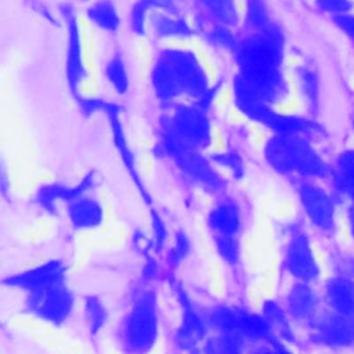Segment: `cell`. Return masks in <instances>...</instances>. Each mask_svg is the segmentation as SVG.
Segmentation results:
<instances>
[{
	"label": "cell",
	"instance_id": "cell-1",
	"mask_svg": "<svg viewBox=\"0 0 354 354\" xmlns=\"http://www.w3.org/2000/svg\"><path fill=\"white\" fill-rule=\"evenodd\" d=\"M285 43L283 29L275 21L263 29H239L230 55L234 66L230 79L232 104L248 122L257 126L289 95Z\"/></svg>",
	"mask_w": 354,
	"mask_h": 354
},
{
	"label": "cell",
	"instance_id": "cell-2",
	"mask_svg": "<svg viewBox=\"0 0 354 354\" xmlns=\"http://www.w3.org/2000/svg\"><path fill=\"white\" fill-rule=\"evenodd\" d=\"M148 82L155 100L166 109L191 101L213 106L220 88L202 57L185 43H165L153 53Z\"/></svg>",
	"mask_w": 354,
	"mask_h": 354
},
{
	"label": "cell",
	"instance_id": "cell-3",
	"mask_svg": "<svg viewBox=\"0 0 354 354\" xmlns=\"http://www.w3.org/2000/svg\"><path fill=\"white\" fill-rule=\"evenodd\" d=\"M261 153L270 169L286 177L317 180L330 176V166L304 134L270 133Z\"/></svg>",
	"mask_w": 354,
	"mask_h": 354
},
{
	"label": "cell",
	"instance_id": "cell-4",
	"mask_svg": "<svg viewBox=\"0 0 354 354\" xmlns=\"http://www.w3.org/2000/svg\"><path fill=\"white\" fill-rule=\"evenodd\" d=\"M212 108L199 101L177 104L163 118L162 140L165 156L178 151H207L213 141Z\"/></svg>",
	"mask_w": 354,
	"mask_h": 354
},
{
	"label": "cell",
	"instance_id": "cell-5",
	"mask_svg": "<svg viewBox=\"0 0 354 354\" xmlns=\"http://www.w3.org/2000/svg\"><path fill=\"white\" fill-rule=\"evenodd\" d=\"M206 228L220 260L230 267L241 263L245 217L241 203L231 195L220 194L206 213Z\"/></svg>",
	"mask_w": 354,
	"mask_h": 354
},
{
	"label": "cell",
	"instance_id": "cell-6",
	"mask_svg": "<svg viewBox=\"0 0 354 354\" xmlns=\"http://www.w3.org/2000/svg\"><path fill=\"white\" fill-rule=\"evenodd\" d=\"M116 335L124 351L145 353L156 346L160 335V318L153 290L145 288L136 295L119 321Z\"/></svg>",
	"mask_w": 354,
	"mask_h": 354
},
{
	"label": "cell",
	"instance_id": "cell-7",
	"mask_svg": "<svg viewBox=\"0 0 354 354\" xmlns=\"http://www.w3.org/2000/svg\"><path fill=\"white\" fill-rule=\"evenodd\" d=\"M76 304L72 288L68 281H64L47 289L25 295L24 311L46 325L59 328L72 318Z\"/></svg>",
	"mask_w": 354,
	"mask_h": 354
},
{
	"label": "cell",
	"instance_id": "cell-8",
	"mask_svg": "<svg viewBox=\"0 0 354 354\" xmlns=\"http://www.w3.org/2000/svg\"><path fill=\"white\" fill-rule=\"evenodd\" d=\"M59 15L65 28V79L71 94L77 100L84 94L83 88L88 79L80 22L72 4H62Z\"/></svg>",
	"mask_w": 354,
	"mask_h": 354
},
{
	"label": "cell",
	"instance_id": "cell-9",
	"mask_svg": "<svg viewBox=\"0 0 354 354\" xmlns=\"http://www.w3.org/2000/svg\"><path fill=\"white\" fill-rule=\"evenodd\" d=\"M282 267L295 281L308 283L318 281L321 268L311 242L303 231L290 232L282 250Z\"/></svg>",
	"mask_w": 354,
	"mask_h": 354
},
{
	"label": "cell",
	"instance_id": "cell-10",
	"mask_svg": "<svg viewBox=\"0 0 354 354\" xmlns=\"http://www.w3.org/2000/svg\"><path fill=\"white\" fill-rule=\"evenodd\" d=\"M296 194L308 221L324 234L336 230L335 202L332 196L313 180H299Z\"/></svg>",
	"mask_w": 354,
	"mask_h": 354
},
{
	"label": "cell",
	"instance_id": "cell-11",
	"mask_svg": "<svg viewBox=\"0 0 354 354\" xmlns=\"http://www.w3.org/2000/svg\"><path fill=\"white\" fill-rule=\"evenodd\" d=\"M64 281H68V264L64 260L51 259L7 275L3 279V283L8 289L28 295L47 289Z\"/></svg>",
	"mask_w": 354,
	"mask_h": 354
},
{
	"label": "cell",
	"instance_id": "cell-12",
	"mask_svg": "<svg viewBox=\"0 0 354 354\" xmlns=\"http://www.w3.org/2000/svg\"><path fill=\"white\" fill-rule=\"evenodd\" d=\"M64 213L68 224L76 232L97 231L106 220V209L102 201L94 195L93 189L72 196L66 202Z\"/></svg>",
	"mask_w": 354,
	"mask_h": 354
},
{
	"label": "cell",
	"instance_id": "cell-13",
	"mask_svg": "<svg viewBox=\"0 0 354 354\" xmlns=\"http://www.w3.org/2000/svg\"><path fill=\"white\" fill-rule=\"evenodd\" d=\"M194 26L221 25L241 29L242 3L239 0H187Z\"/></svg>",
	"mask_w": 354,
	"mask_h": 354
},
{
	"label": "cell",
	"instance_id": "cell-14",
	"mask_svg": "<svg viewBox=\"0 0 354 354\" xmlns=\"http://www.w3.org/2000/svg\"><path fill=\"white\" fill-rule=\"evenodd\" d=\"M148 36L165 43H185L194 36L195 26L185 12L152 11L148 22Z\"/></svg>",
	"mask_w": 354,
	"mask_h": 354
},
{
	"label": "cell",
	"instance_id": "cell-15",
	"mask_svg": "<svg viewBox=\"0 0 354 354\" xmlns=\"http://www.w3.org/2000/svg\"><path fill=\"white\" fill-rule=\"evenodd\" d=\"M310 329L311 340L317 344L333 348L354 344V319L336 313L317 317Z\"/></svg>",
	"mask_w": 354,
	"mask_h": 354
},
{
	"label": "cell",
	"instance_id": "cell-16",
	"mask_svg": "<svg viewBox=\"0 0 354 354\" xmlns=\"http://www.w3.org/2000/svg\"><path fill=\"white\" fill-rule=\"evenodd\" d=\"M283 307L293 324L310 326L318 317V295L311 283L295 281L285 295Z\"/></svg>",
	"mask_w": 354,
	"mask_h": 354
},
{
	"label": "cell",
	"instance_id": "cell-17",
	"mask_svg": "<svg viewBox=\"0 0 354 354\" xmlns=\"http://www.w3.org/2000/svg\"><path fill=\"white\" fill-rule=\"evenodd\" d=\"M324 296L333 313L354 319V277L336 274L329 278L324 286Z\"/></svg>",
	"mask_w": 354,
	"mask_h": 354
},
{
	"label": "cell",
	"instance_id": "cell-18",
	"mask_svg": "<svg viewBox=\"0 0 354 354\" xmlns=\"http://www.w3.org/2000/svg\"><path fill=\"white\" fill-rule=\"evenodd\" d=\"M87 22L100 33L112 36L123 26V17L113 0H93L84 10Z\"/></svg>",
	"mask_w": 354,
	"mask_h": 354
},
{
	"label": "cell",
	"instance_id": "cell-19",
	"mask_svg": "<svg viewBox=\"0 0 354 354\" xmlns=\"http://www.w3.org/2000/svg\"><path fill=\"white\" fill-rule=\"evenodd\" d=\"M102 77L106 86L116 94L124 95L131 86L127 61L120 51H112L102 64Z\"/></svg>",
	"mask_w": 354,
	"mask_h": 354
},
{
	"label": "cell",
	"instance_id": "cell-20",
	"mask_svg": "<svg viewBox=\"0 0 354 354\" xmlns=\"http://www.w3.org/2000/svg\"><path fill=\"white\" fill-rule=\"evenodd\" d=\"M330 177L335 189L354 203V149L343 151L330 166Z\"/></svg>",
	"mask_w": 354,
	"mask_h": 354
},
{
	"label": "cell",
	"instance_id": "cell-21",
	"mask_svg": "<svg viewBox=\"0 0 354 354\" xmlns=\"http://www.w3.org/2000/svg\"><path fill=\"white\" fill-rule=\"evenodd\" d=\"M261 314L266 317L268 324L272 328L274 335L281 339L283 343H293L295 335L292 329V319L289 318L283 304H279L275 300L267 299L261 304Z\"/></svg>",
	"mask_w": 354,
	"mask_h": 354
},
{
	"label": "cell",
	"instance_id": "cell-22",
	"mask_svg": "<svg viewBox=\"0 0 354 354\" xmlns=\"http://www.w3.org/2000/svg\"><path fill=\"white\" fill-rule=\"evenodd\" d=\"M277 19L267 0H243L242 1V22L241 29L254 30L263 29Z\"/></svg>",
	"mask_w": 354,
	"mask_h": 354
},
{
	"label": "cell",
	"instance_id": "cell-23",
	"mask_svg": "<svg viewBox=\"0 0 354 354\" xmlns=\"http://www.w3.org/2000/svg\"><path fill=\"white\" fill-rule=\"evenodd\" d=\"M296 80L307 109L315 112L319 105V83L315 71L308 65H297Z\"/></svg>",
	"mask_w": 354,
	"mask_h": 354
},
{
	"label": "cell",
	"instance_id": "cell-24",
	"mask_svg": "<svg viewBox=\"0 0 354 354\" xmlns=\"http://www.w3.org/2000/svg\"><path fill=\"white\" fill-rule=\"evenodd\" d=\"M82 313L86 329L91 336L98 335L105 328L108 322V310L97 296H86L83 299Z\"/></svg>",
	"mask_w": 354,
	"mask_h": 354
},
{
	"label": "cell",
	"instance_id": "cell-25",
	"mask_svg": "<svg viewBox=\"0 0 354 354\" xmlns=\"http://www.w3.org/2000/svg\"><path fill=\"white\" fill-rule=\"evenodd\" d=\"M210 159L221 173L225 171L234 178H239L245 174V159L236 149L217 151L210 155Z\"/></svg>",
	"mask_w": 354,
	"mask_h": 354
},
{
	"label": "cell",
	"instance_id": "cell-26",
	"mask_svg": "<svg viewBox=\"0 0 354 354\" xmlns=\"http://www.w3.org/2000/svg\"><path fill=\"white\" fill-rule=\"evenodd\" d=\"M317 7L324 11L336 15L348 14V11L353 8L351 0H315Z\"/></svg>",
	"mask_w": 354,
	"mask_h": 354
},
{
	"label": "cell",
	"instance_id": "cell-27",
	"mask_svg": "<svg viewBox=\"0 0 354 354\" xmlns=\"http://www.w3.org/2000/svg\"><path fill=\"white\" fill-rule=\"evenodd\" d=\"M151 11H177V12H185L184 6L187 0H142Z\"/></svg>",
	"mask_w": 354,
	"mask_h": 354
},
{
	"label": "cell",
	"instance_id": "cell-28",
	"mask_svg": "<svg viewBox=\"0 0 354 354\" xmlns=\"http://www.w3.org/2000/svg\"><path fill=\"white\" fill-rule=\"evenodd\" d=\"M335 268L339 275H347V277H354V259L346 253H339L335 256L333 260Z\"/></svg>",
	"mask_w": 354,
	"mask_h": 354
},
{
	"label": "cell",
	"instance_id": "cell-29",
	"mask_svg": "<svg viewBox=\"0 0 354 354\" xmlns=\"http://www.w3.org/2000/svg\"><path fill=\"white\" fill-rule=\"evenodd\" d=\"M335 22L354 41V15H350V14L336 15Z\"/></svg>",
	"mask_w": 354,
	"mask_h": 354
},
{
	"label": "cell",
	"instance_id": "cell-30",
	"mask_svg": "<svg viewBox=\"0 0 354 354\" xmlns=\"http://www.w3.org/2000/svg\"><path fill=\"white\" fill-rule=\"evenodd\" d=\"M348 227H350V232L354 238V203L348 209Z\"/></svg>",
	"mask_w": 354,
	"mask_h": 354
},
{
	"label": "cell",
	"instance_id": "cell-31",
	"mask_svg": "<svg viewBox=\"0 0 354 354\" xmlns=\"http://www.w3.org/2000/svg\"><path fill=\"white\" fill-rule=\"evenodd\" d=\"M353 129H354V113H353Z\"/></svg>",
	"mask_w": 354,
	"mask_h": 354
},
{
	"label": "cell",
	"instance_id": "cell-32",
	"mask_svg": "<svg viewBox=\"0 0 354 354\" xmlns=\"http://www.w3.org/2000/svg\"><path fill=\"white\" fill-rule=\"evenodd\" d=\"M79 1H88V0H79Z\"/></svg>",
	"mask_w": 354,
	"mask_h": 354
}]
</instances>
